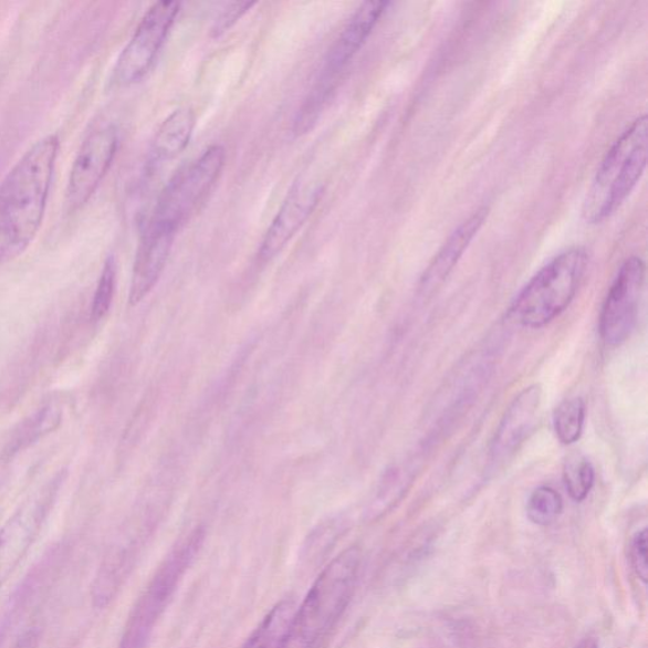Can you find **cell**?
<instances>
[{
	"label": "cell",
	"instance_id": "7a4b0ae2",
	"mask_svg": "<svg viewBox=\"0 0 648 648\" xmlns=\"http://www.w3.org/2000/svg\"><path fill=\"white\" fill-rule=\"evenodd\" d=\"M362 551L347 548L324 567L296 607L282 648H318L343 617L355 593Z\"/></svg>",
	"mask_w": 648,
	"mask_h": 648
},
{
	"label": "cell",
	"instance_id": "603a6c76",
	"mask_svg": "<svg viewBox=\"0 0 648 648\" xmlns=\"http://www.w3.org/2000/svg\"><path fill=\"white\" fill-rule=\"evenodd\" d=\"M343 531L344 521L341 519H331L320 524L306 540L305 556L313 558L326 554L328 547L335 545Z\"/></svg>",
	"mask_w": 648,
	"mask_h": 648
},
{
	"label": "cell",
	"instance_id": "ba28073f",
	"mask_svg": "<svg viewBox=\"0 0 648 648\" xmlns=\"http://www.w3.org/2000/svg\"><path fill=\"white\" fill-rule=\"evenodd\" d=\"M645 282L646 265L641 258H629L620 265L602 306L599 332L604 344L619 346L633 334Z\"/></svg>",
	"mask_w": 648,
	"mask_h": 648
},
{
	"label": "cell",
	"instance_id": "8fae6325",
	"mask_svg": "<svg viewBox=\"0 0 648 648\" xmlns=\"http://www.w3.org/2000/svg\"><path fill=\"white\" fill-rule=\"evenodd\" d=\"M542 403V388L532 384L522 389L512 400L510 407L497 427L489 449V466L493 470L501 468L514 457L521 446L529 440L537 425Z\"/></svg>",
	"mask_w": 648,
	"mask_h": 648
},
{
	"label": "cell",
	"instance_id": "ac0fdd59",
	"mask_svg": "<svg viewBox=\"0 0 648 648\" xmlns=\"http://www.w3.org/2000/svg\"><path fill=\"white\" fill-rule=\"evenodd\" d=\"M408 481L407 471L398 467L385 472L369 506H367V519L372 521L378 520L382 515L388 513L405 494Z\"/></svg>",
	"mask_w": 648,
	"mask_h": 648
},
{
	"label": "cell",
	"instance_id": "484cf974",
	"mask_svg": "<svg viewBox=\"0 0 648 648\" xmlns=\"http://www.w3.org/2000/svg\"><path fill=\"white\" fill-rule=\"evenodd\" d=\"M575 648H598V641L593 637H586Z\"/></svg>",
	"mask_w": 648,
	"mask_h": 648
},
{
	"label": "cell",
	"instance_id": "277c9868",
	"mask_svg": "<svg viewBox=\"0 0 648 648\" xmlns=\"http://www.w3.org/2000/svg\"><path fill=\"white\" fill-rule=\"evenodd\" d=\"M588 266L589 253L584 248L575 247L560 252L523 286L514 297L508 315L523 328L547 326L571 306Z\"/></svg>",
	"mask_w": 648,
	"mask_h": 648
},
{
	"label": "cell",
	"instance_id": "2e32d148",
	"mask_svg": "<svg viewBox=\"0 0 648 648\" xmlns=\"http://www.w3.org/2000/svg\"><path fill=\"white\" fill-rule=\"evenodd\" d=\"M296 609L293 599L279 602L242 648H282Z\"/></svg>",
	"mask_w": 648,
	"mask_h": 648
},
{
	"label": "cell",
	"instance_id": "5b68a950",
	"mask_svg": "<svg viewBox=\"0 0 648 648\" xmlns=\"http://www.w3.org/2000/svg\"><path fill=\"white\" fill-rule=\"evenodd\" d=\"M389 7V2H366L357 8L352 19L339 32L334 45L330 48L323 60L317 81L314 82L301 108L297 109L294 118L296 129L302 133H311L317 125L322 113L336 93L348 65L363 49L367 39L370 38Z\"/></svg>",
	"mask_w": 648,
	"mask_h": 648
},
{
	"label": "cell",
	"instance_id": "30bf717a",
	"mask_svg": "<svg viewBox=\"0 0 648 648\" xmlns=\"http://www.w3.org/2000/svg\"><path fill=\"white\" fill-rule=\"evenodd\" d=\"M324 190L326 187L320 179L301 178L293 184L261 241V262L266 264L284 251L318 207Z\"/></svg>",
	"mask_w": 648,
	"mask_h": 648
},
{
	"label": "cell",
	"instance_id": "9a60e30c",
	"mask_svg": "<svg viewBox=\"0 0 648 648\" xmlns=\"http://www.w3.org/2000/svg\"><path fill=\"white\" fill-rule=\"evenodd\" d=\"M197 125L196 112L188 107L174 111L166 118L153 139L148 161L157 166L169 163L186 150Z\"/></svg>",
	"mask_w": 648,
	"mask_h": 648
},
{
	"label": "cell",
	"instance_id": "7402d4cb",
	"mask_svg": "<svg viewBox=\"0 0 648 648\" xmlns=\"http://www.w3.org/2000/svg\"><path fill=\"white\" fill-rule=\"evenodd\" d=\"M117 283V266L116 261L112 257L105 261L102 270L98 285H96L95 294L92 304V318L100 322L107 317L113 297L116 293Z\"/></svg>",
	"mask_w": 648,
	"mask_h": 648
},
{
	"label": "cell",
	"instance_id": "e0dca14e",
	"mask_svg": "<svg viewBox=\"0 0 648 648\" xmlns=\"http://www.w3.org/2000/svg\"><path fill=\"white\" fill-rule=\"evenodd\" d=\"M63 418V410L55 405H49L43 407L34 414L30 419L24 420L20 426L19 431L15 432L13 440L10 445V451L19 452L30 445L38 442L43 436L54 431L61 424Z\"/></svg>",
	"mask_w": 648,
	"mask_h": 648
},
{
	"label": "cell",
	"instance_id": "5bb4252c",
	"mask_svg": "<svg viewBox=\"0 0 648 648\" xmlns=\"http://www.w3.org/2000/svg\"><path fill=\"white\" fill-rule=\"evenodd\" d=\"M43 506L32 504L0 531V589L10 579L24 554L32 545L43 516Z\"/></svg>",
	"mask_w": 648,
	"mask_h": 648
},
{
	"label": "cell",
	"instance_id": "7c38bea8",
	"mask_svg": "<svg viewBox=\"0 0 648 648\" xmlns=\"http://www.w3.org/2000/svg\"><path fill=\"white\" fill-rule=\"evenodd\" d=\"M178 231L148 220L139 239L130 280L129 304L137 305L153 292L168 264Z\"/></svg>",
	"mask_w": 648,
	"mask_h": 648
},
{
	"label": "cell",
	"instance_id": "52a82bcc",
	"mask_svg": "<svg viewBox=\"0 0 648 648\" xmlns=\"http://www.w3.org/2000/svg\"><path fill=\"white\" fill-rule=\"evenodd\" d=\"M180 7L178 2L163 0L148 8L113 69V85H134L150 72L178 19Z\"/></svg>",
	"mask_w": 648,
	"mask_h": 648
},
{
	"label": "cell",
	"instance_id": "6da1fadb",
	"mask_svg": "<svg viewBox=\"0 0 648 648\" xmlns=\"http://www.w3.org/2000/svg\"><path fill=\"white\" fill-rule=\"evenodd\" d=\"M60 151L58 135L34 144L0 184V266L30 248L45 217Z\"/></svg>",
	"mask_w": 648,
	"mask_h": 648
},
{
	"label": "cell",
	"instance_id": "44dd1931",
	"mask_svg": "<svg viewBox=\"0 0 648 648\" xmlns=\"http://www.w3.org/2000/svg\"><path fill=\"white\" fill-rule=\"evenodd\" d=\"M564 502L554 488L542 485L533 490L527 502V515L537 525L553 524L562 514Z\"/></svg>",
	"mask_w": 648,
	"mask_h": 648
},
{
	"label": "cell",
	"instance_id": "4fadbf2b",
	"mask_svg": "<svg viewBox=\"0 0 648 648\" xmlns=\"http://www.w3.org/2000/svg\"><path fill=\"white\" fill-rule=\"evenodd\" d=\"M488 213L489 208L487 207L477 209L445 241L432 261L429 262L424 275L420 276L418 285L419 296L426 300V297L432 296L439 291L453 269L459 264V261L469 249L472 240L477 238L481 227L484 226Z\"/></svg>",
	"mask_w": 648,
	"mask_h": 648
},
{
	"label": "cell",
	"instance_id": "8992f818",
	"mask_svg": "<svg viewBox=\"0 0 648 648\" xmlns=\"http://www.w3.org/2000/svg\"><path fill=\"white\" fill-rule=\"evenodd\" d=\"M226 160V148L212 145L197 160L184 166L161 191L150 220L179 232L220 180Z\"/></svg>",
	"mask_w": 648,
	"mask_h": 648
},
{
	"label": "cell",
	"instance_id": "d4e9b609",
	"mask_svg": "<svg viewBox=\"0 0 648 648\" xmlns=\"http://www.w3.org/2000/svg\"><path fill=\"white\" fill-rule=\"evenodd\" d=\"M630 562H633L639 579L646 583L648 577L646 529L638 531L633 540V544H630Z\"/></svg>",
	"mask_w": 648,
	"mask_h": 648
},
{
	"label": "cell",
	"instance_id": "ffe728a7",
	"mask_svg": "<svg viewBox=\"0 0 648 648\" xmlns=\"http://www.w3.org/2000/svg\"><path fill=\"white\" fill-rule=\"evenodd\" d=\"M564 483L573 501L581 503L588 498L595 484V470L584 454H568L564 463Z\"/></svg>",
	"mask_w": 648,
	"mask_h": 648
},
{
	"label": "cell",
	"instance_id": "9c48e42d",
	"mask_svg": "<svg viewBox=\"0 0 648 648\" xmlns=\"http://www.w3.org/2000/svg\"><path fill=\"white\" fill-rule=\"evenodd\" d=\"M118 148L116 126H103L87 135L70 170L65 197L69 213L76 212L90 201L115 161Z\"/></svg>",
	"mask_w": 648,
	"mask_h": 648
},
{
	"label": "cell",
	"instance_id": "d6986e66",
	"mask_svg": "<svg viewBox=\"0 0 648 648\" xmlns=\"http://www.w3.org/2000/svg\"><path fill=\"white\" fill-rule=\"evenodd\" d=\"M586 416L585 401L581 397L566 399L554 411V429L557 440L563 445H574L581 440Z\"/></svg>",
	"mask_w": 648,
	"mask_h": 648
},
{
	"label": "cell",
	"instance_id": "3957f363",
	"mask_svg": "<svg viewBox=\"0 0 648 648\" xmlns=\"http://www.w3.org/2000/svg\"><path fill=\"white\" fill-rule=\"evenodd\" d=\"M647 116L637 117L604 155L584 198L582 215L588 224L615 216L642 179L647 166Z\"/></svg>",
	"mask_w": 648,
	"mask_h": 648
},
{
	"label": "cell",
	"instance_id": "cb8c5ba5",
	"mask_svg": "<svg viewBox=\"0 0 648 648\" xmlns=\"http://www.w3.org/2000/svg\"><path fill=\"white\" fill-rule=\"evenodd\" d=\"M257 3H233L226 8V10L218 17L215 22L212 33L215 38H220L221 34L229 31L236 23H238L244 14H247Z\"/></svg>",
	"mask_w": 648,
	"mask_h": 648
}]
</instances>
